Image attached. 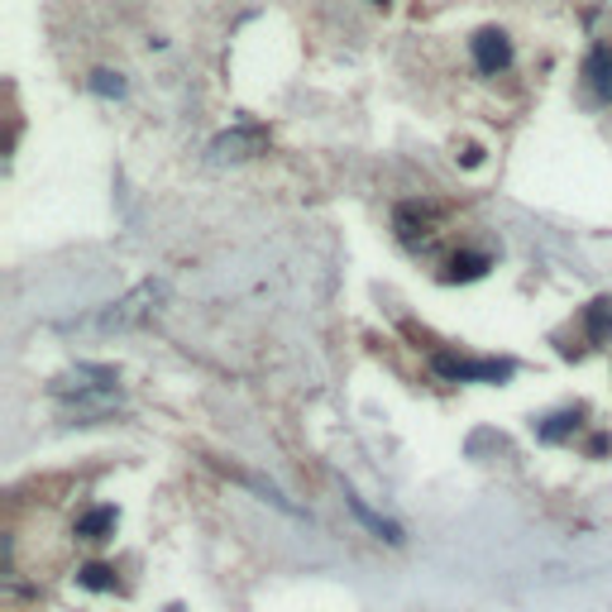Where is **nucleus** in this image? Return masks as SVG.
Wrapping results in <instances>:
<instances>
[{"mask_svg": "<svg viewBox=\"0 0 612 612\" xmlns=\"http://www.w3.org/2000/svg\"><path fill=\"white\" fill-rule=\"evenodd\" d=\"M374 5H388V0H374Z\"/></svg>", "mask_w": 612, "mask_h": 612, "instance_id": "f8f14e48", "label": "nucleus"}, {"mask_svg": "<svg viewBox=\"0 0 612 612\" xmlns=\"http://www.w3.org/2000/svg\"><path fill=\"white\" fill-rule=\"evenodd\" d=\"M460 163H464V167H478V163H484V149H478V143H464Z\"/></svg>", "mask_w": 612, "mask_h": 612, "instance_id": "9b49d317", "label": "nucleus"}, {"mask_svg": "<svg viewBox=\"0 0 612 612\" xmlns=\"http://www.w3.org/2000/svg\"><path fill=\"white\" fill-rule=\"evenodd\" d=\"M470 48H474V67L484 77H498V72L512 67V39L502 29H478Z\"/></svg>", "mask_w": 612, "mask_h": 612, "instance_id": "f03ea898", "label": "nucleus"}, {"mask_svg": "<svg viewBox=\"0 0 612 612\" xmlns=\"http://www.w3.org/2000/svg\"><path fill=\"white\" fill-rule=\"evenodd\" d=\"M430 369L450 383H508L512 364L502 359H464V354H430Z\"/></svg>", "mask_w": 612, "mask_h": 612, "instance_id": "f257e3e1", "label": "nucleus"}, {"mask_svg": "<svg viewBox=\"0 0 612 612\" xmlns=\"http://www.w3.org/2000/svg\"><path fill=\"white\" fill-rule=\"evenodd\" d=\"M488 273V254H454L446 263V283H474Z\"/></svg>", "mask_w": 612, "mask_h": 612, "instance_id": "423d86ee", "label": "nucleus"}, {"mask_svg": "<svg viewBox=\"0 0 612 612\" xmlns=\"http://www.w3.org/2000/svg\"><path fill=\"white\" fill-rule=\"evenodd\" d=\"M584 77H589L598 101H612V48H594L589 63H584Z\"/></svg>", "mask_w": 612, "mask_h": 612, "instance_id": "7ed1b4c3", "label": "nucleus"}, {"mask_svg": "<svg viewBox=\"0 0 612 612\" xmlns=\"http://www.w3.org/2000/svg\"><path fill=\"white\" fill-rule=\"evenodd\" d=\"M91 91L105 96V101H115V96H125V77L111 67H101V72H91Z\"/></svg>", "mask_w": 612, "mask_h": 612, "instance_id": "1a4fd4ad", "label": "nucleus"}, {"mask_svg": "<svg viewBox=\"0 0 612 612\" xmlns=\"http://www.w3.org/2000/svg\"><path fill=\"white\" fill-rule=\"evenodd\" d=\"M77 584H82V589L105 594V589H115V570H111V565H87V570L77 574Z\"/></svg>", "mask_w": 612, "mask_h": 612, "instance_id": "9d476101", "label": "nucleus"}, {"mask_svg": "<svg viewBox=\"0 0 612 612\" xmlns=\"http://www.w3.org/2000/svg\"><path fill=\"white\" fill-rule=\"evenodd\" d=\"M579 407H574V412H555V416H550V422L541 426V430H536V436H541V440H550V446H555V440H565L570 436V430H579Z\"/></svg>", "mask_w": 612, "mask_h": 612, "instance_id": "0eeeda50", "label": "nucleus"}, {"mask_svg": "<svg viewBox=\"0 0 612 612\" xmlns=\"http://www.w3.org/2000/svg\"><path fill=\"white\" fill-rule=\"evenodd\" d=\"M584 321H589V340H608V335H612V302H608V297H603V302H594Z\"/></svg>", "mask_w": 612, "mask_h": 612, "instance_id": "6e6552de", "label": "nucleus"}, {"mask_svg": "<svg viewBox=\"0 0 612 612\" xmlns=\"http://www.w3.org/2000/svg\"><path fill=\"white\" fill-rule=\"evenodd\" d=\"M115 508H91L87 517H77V536L82 541H105V536L115 532Z\"/></svg>", "mask_w": 612, "mask_h": 612, "instance_id": "39448f33", "label": "nucleus"}, {"mask_svg": "<svg viewBox=\"0 0 612 612\" xmlns=\"http://www.w3.org/2000/svg\"><path fill=\"white\" fill-rule=\"evenodd\" d=\"M345 502H350V512H354V517H359V522H364V526H369V532H378V536H383V541H392V546H398V541H402V526H398V522H388V517H378V512H374V508H364V498H354V494H345Z\"/></svg>", "mask_w": 612, "mask_h": 612, "instance_id": "20e7f679", "label": "nucleus"}]
</instances>
